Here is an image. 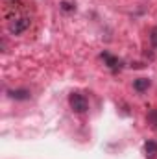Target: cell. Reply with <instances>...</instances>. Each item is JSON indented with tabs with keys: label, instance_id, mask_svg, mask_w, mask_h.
<instances>
[{
	"label": "cell",
	"instance_id": "obj_1",
	"mask_svg": "<svg viewBox=\"0 0 157 159\" xmlns=\"http://www.w3.org/2000/svg\"><path fill=\"white\" fill-rule=\"evenodd\" d=\"M30 19L28 17H24V15H19V17H13V19H9L7 20V30H9V34H13V35H20L22 32H26L28 28H30Z\"/></svg>",
	"mask_w": 157,
	"mask_h": 159
},
{
	"label": "cell",
	"instance_id": "obj_2",
	"mask_svg": "<svg viewBox=\"0 0 157 159\" xmlns=\"http://www.w3.org/2000/svg\"><path fill=\"white\" fill-rule=\"evenodd\" d=\"M69 104H70L72 111H76V113H85L87 107H89L87 106V98L83 94H79V93H72L69 96Z\"/></svg>",
	"mask_w": 157,
	"mask_h": 159
},
{
	"label": "cell",
	"instance_id": "obj_3",
	"mask_svg": "<svg viewBox=\"0 0 157 159\" xmlns=\"http://www.w3.org/2000/svg\"><path fill=\"white\" fill-rule=\"evenodd\" d=\"M102 59L105 61V65L115 72V70H118V67H120V61H118V57H115V56H111L109 52H104L102 54Z\"/></svg>",
	"mask_w": 157,
	"mask_h": 159
},
{
	"label": "cell",
	"instance_id": "obj_4",
	"mask_svg": "<svg viewBox=\"0 0 157 159\" xmlns=\"http://www.w3.org/2000/svg\"><path fill=\"white\" fill-rule=\"evenodd\" d=\"M152 85V81L148 78H137L133 81V89L137 91V93H144V91H148V87Z\"/></svg>",
	"mask_w": 157,
	"mask_h": 159
},
{
	"label": "cell",
	"instance_id": "obj_5",
	"mask_svg": "<svg viewBox=\"0 0 157 159\" xmlns=\"http://www.w3.org/2000/svg\"><path fill=\"white\" fill-rule=\"evenodd\" d=\"M7 94H9V98H13V100H28V98H30V91H26V89L7 91Z\"/></svg>",
	"mask_w": 157,
	"mask_h": 159
},
{
	"label": "cell",
	"instance_id": "obj_6",
	"mask_svg": "<svg viewBox=\"0 0 157 159\" xmlns=\"http://www.w3.org/2000/svg\"><path fill=\"white\" fill-rule=\"evenodd\" d=\"M144 154L150 159H154L157 156V143L155 141H146L144 143Z\"/></svg>",
	"mask_w": 157,
	"mask_h": 159
},
{
	"label": "cell",
	"instance_id": "obj_7",
	"mask_svg": "<svg viewBox=\"0 0 157 159\" xmlns=\"http://www.w3.org/2000/svg\"><path fill=\"white\" fill-rule=\"evenodd\" d=\"M148 124L154 129H157V109H150L148 111Z\"/></svg>",
	"mask_w": 157,
	"mask_h": 159
},
{
	"label": "cell",
	"instance_id": "obj_8",
	"mask_svg": "<svg viewBox=\"0 0 157 159\" xmlns=\"http://www.w3.org/2000/svg\"><path fill=\"white\" fill-rule=\"evenodd\" d=\"M150 41H152L154 46H157V26L152 28V32H150Z\"/></svg>",
	"mask_w": 157,
	"mask_h": 159
},
{
	"label": "cell",
	"instance_id": "obj_9",
	"mask_svg": "<svg viewBox=\"0 0 157 159\" xmlns=\"http://www.w3.org/2000/svg\"><path fill=\"white\" fill-rule=\"evenodd\" d=\"M61 9H65V11H72V9H74V6H72V4H69V2H63V4H61Z\"/></svg>",
	"mask_w": 157,
	"mask_h": 159
}]
</instances>
